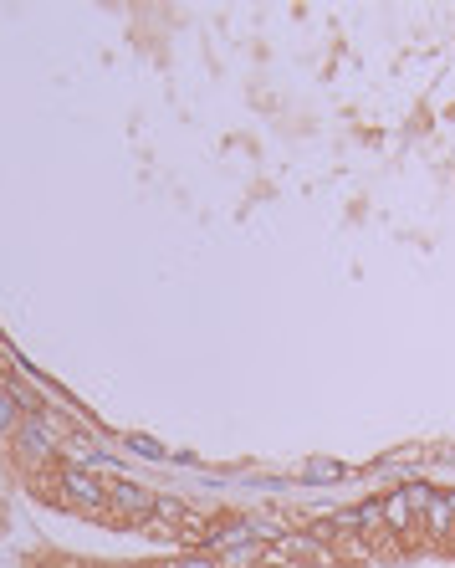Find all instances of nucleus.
<instances>
[{
	"label": "nucleus",
	"mask_w": 455,
	"mask_h": 568,
	"mask_svg": "<svg viewBox=\"0 0 455 568\" xmlns=\"http://www.w3.org/2000/svg\"><path fill=\"white\" fill-rule=\"evenodd\" d=\"M62 487H67V497H72L77 507H87V512H103V507H108V487H98L87 471H67Z\"/></svg>",
	"instance_id": "nucleus-1"
},
{
	"label": "nucleus",
	"mask_w": 455,
	"mask_h": 568,
	"mask_svg": "<svg viewBox=\"0 0 455 568\" xmlns=\"http://www.w3.org/2000/svg\"><path fill=\"white\" fill-rule=\"evenodd\" d=\"M379 502H384V528H389V533H409V528H415V507H409L404 487L389 492V497H379Z\"/></svg>",
	"instance_id": "nucleus-2"
},
{
	"label": "nucleus",
	"mask_w": 455,
	"mask_h": 568,
	"mask_svg": "<svg viewBox=\"0 0 455 568\" xmlns=\"http://www.w3.org/2000/svg\"><path fill=\"white\" fill-rule=\"evenodd\" d=\"M425 528H430V538H440V543H445V538L455 533V512H450V497H440V492H435V502L425 507Z\"/></svg>",
	"instance_id": "nucleus-3"
},
{
	"label": "nucleus",
	"mask_w": 455,
	"mask_h": 568,
	"mask_svg": "<svg viewBox=\"0 0 455 568\" xmlns=\"http://www.w3.org/2000/svg\"><path fill=\"white\" fill-rule=\"evenodd\" d=\"M108 497H113L123 512H154V497H149V492H139L133 482H113V487H108Z\"/></svg>",
	"instance_id": "nucleus-4"
},
{
	"label": "nucleus",
	"mask_w": 455,
	"mask_h": 568,
	"mask_svg": "<svg viewBox=\"0 0 455 568\" xmlns=\"http://www.w3.org/2000/svg\"><path fill=\"white\" fill-rule=\"evenodd\" d=\"M154 517L159 522H190V507H179L174 497H154Z\"/></svg>",
	"instance_id": "nucleus-5"
},
{
	"label": "nucleus",
	"mask_w": 455,
	"mask_h": 568,
	"mask_svg": "<svg viewBox=\"0 0 455 568\" xmlns=\"http://www.w3.org/2000/svg\"><path fill=\"white\" fill-rule=\"evenodd\" d=\"M404 497H409V507H415V517H425V507L435 502V492H430V487H404Z\"/></svg>",
	"instance_id": "nucleus-6"
},
{
	"label": "nucleus",
	"mask_w": 455,
	"mask_h": 568,
	"mask_svg": "<svg viewBox=\"0 0 455 568\" xmlns=\"http://www.w3.org/2000/svg\"><path fill=\"white\" fill-rule=\"evenodd\" d=\"M333 558H353V563H363V558H369V548H363V543H353V538H343V543L333 548Z\"/></svg>",
	"instance_id": "nucleus-7"
},
{
	"label": "nucleus",
	"mask_w": 455,
	"mask_h": 568,
	"mask_svg": "<svg viewBox=\"0 0 455 568\" xmlns=\"http://www.w3.org/2000/svg\"><path fill=\"white\" fill-rule=\"evenodd\" d=\"M169 568H220L215 558H179V563H169Z\"/></svg>",
	"instance_id": "nucleus-8"
},
{
	"label": "nucleus",
	"mask_w": 455,
	"mask_h": 568,
	"mask_svg": "<svg viewBox=\"0 0 455 568\" xmlns=\"http://www.w3.org/2000/svg\"><path fill=\"white\" fill-rule=\"evenodd\" d=\"M11 420H16V410H11V400L0 395V430H11Z\"/></svg>",
	"instance_id": "nucleus-9"
},
{
	"label": "nucleus",
	"mask_w": 455,
	"mask_h": 568,
	"mask_svg": "<svg viewBox=\"0 0 455 568\" xmlns=\"http://www.w3.org/2000/svg\"><path fill=\"white\" fill-rule=\"evenodd\" d=\"M445 497H450V512H455V492H445Z\"/></svg>",
	"instance_id": "nucleus-10"
}]
</instances>
